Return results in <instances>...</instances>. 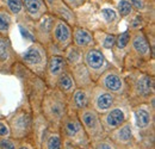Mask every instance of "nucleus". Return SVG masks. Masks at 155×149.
<instances>
[{"instance_id":"f257e3e1","label":"nucleus","mask_w":155,"mask_h":149,"mask_svg":"<svg viewBox=\"0 0 155 149\" xmlns=\"http://www.w3.org/2000/svg\"><path fill=\"white\" fill-rule=\"evenodd\" d=\"M125 94H129L128 101L131 106L147 104L154 99V79L152 75L135 71L130 76V82L125 81Z\"/></svg>"},{"instance_id":"f03ea898","label":"nucleus","mask_w":155,"mask_h":149,"mask_svg":"<svg viewBox=\"0 0 155 149\" xmlns=\"http://www.w3.org/2000/svg\"><path fill=\"white\" fill-rule=\"evenodd\" d=\"M42 111L45 121H48L50 124L60 127L62 119L68 113L67 97L56 87H51L43 97Z\"/></svg>"},{"instance_id":"7ed1b4c3","label":"nucleus","mask_w":155,"mask_h":149,"mask_svg":"<svg viewBox=\"0 0 155 149\" xmlns=\"http://www.w3.org/2000/svg\"><path fill=\"white\" fill-rule=\"evenodd\" d=\"M60 128L63 134V142L78 149H88L91 147V141L78 117L77 112L71 114L67 113L62 119Z\"/></svg>"},{"instance_id":"20e7f679","label":"nucleus","mask_w":155,"mask_h":149,"mask_svg":"<svg viewBox=\"0 0 155 149\" xmlns=\"http://www.w3.org/2000/svg\"><path fill=\"white\" fill-rule=\"evenodd\" d=\"M23 65L37 76H43L48 62V54L44 44L34 42L28 50L20 56Z\"/></svg>"},{"instance_id":"39448f33","label":"nucleus","mask_w":155,"mask_h":149,"mask_svg":"<svg viewBox=\"0 0 155 149\" xmlns=\"http://www.w3.org/2000/svg\"><path fill=\"white\" fill-rule=\"evenodd\" d=\"M77 114L86 131L91 143L97 142L99 140L105 137V130L103 128L100 116L97 111H94L92 108H85L82 110L77 111Z\"/></svg>"},{"instance_id":"423d86ee","label":"nucleus","mask_w":155,"mask_h":149,"mask_svg":"<svg viewBox=\"0 0 155 149\" xmlns=\"http://www.w3.org/2000/svg\"><path fill=\"white\" fill-rule=\"evenodd\" d=\"M82 63L87 68L88 73L91 74L94 82L105 71L111 68V66H110L107 58L104 55V53L100 49L96 48V45L84 50Z\"/></svg>"},{"instance_id":"0eeeda50","label":"nucleus","mask_w":155,"mask_h":149,"mask_svg":"<svg viewBox=\"0 0 155 149\" xmlns=\"http://www.w3.org/2000/svg\"><path fill=\"white\" fill-rule=\"evenodd\" d=\"M96 84L100 86L101 88L116 94L118 97L125 95V79L122 76V74L117 71L116 68H109L105 71L103 74L100 75L96 80Z\"/></svg>"},{"instance_id":"6e6552de","label":"nucleus","mask_w":155,"mask_h":149,"mask_svg":"<svg viewBox=\"0 0 155 149\" xmlns=\"http://www.w3.org/2000/svg\"><path fill=\"white\" fill-rule=\"evenodd\" d=\"M116 94L111 93L104 88H101L98 85H93L91 90V100H90V108H92L99 114L109 111L111 108H114L117 104Z\"/></svg>"},{"instance_id":"1a4fd4ad","label":"nucleus","mask_w":155,"mask_h":149,"mask_svg":"<svg viewBox=\"0 0 155 149\" xmlns=\"http://www.w3.org/2000/svg\"><path fill=\"white\" fill-rule=\"evenodd\" d=\"M50 39L51 44H54L61 51H63L67 47L72 44V26L63 19H60L54 16Z\"/></svg>"},{"instance_id":"9d476101","label":"nucleus","mask_w":155,"mask_h":149,"mask_svg":"<svg viewBox=\"0 0 155 149\" xmlns=\"http://www.w3.org/2000/svg\"><path fill=\"white\" fill-rule=\"evenodd\" d=\"M8 127L11 136L19 140L28 136L32 129V119L30 113L26 111H18L15 113L8 122Z\"/></svg>"},{"instance_id":"9b49d317","label":"nucleus","mask_w":155,"mask_h":149,"mask_svg":"<svg viewBox=\"0 0 155 149\" xmlns=\"http://www.w3.org/2000/svg\"><path fill=\"white\" fill-rule=\"evenodd\" d=\"M131 32V37H130V45H131V50L135 53V55L141 58V60H149L153 57V48L148 41L147 35L144 34V31L141 30H134L130 31Z\"/></svg>"},{"instance_id":"f8f14e48","label":"nucleus","mask_w":155,"mask_h":149,"mask_svg":"<svg viewBox=\"0 0 155 149\" xmlns=\"http://www.w3.org/2000/svg\"><path fill=\"white\" fill-rule=\"evenodd\" d=\"M117 105L118 104H116L114 108H111L109 111L99 114L105 132L115 130L128 121V116H127V111L124 106H117Z\"/></svg>"},{"instance_id":"ddd939ff","label":"nucleus","mask_w":155,"mask_h":149,"mask_svg":"<svg viewBox=\"0 0 155 149\" xmlns=\"http://www.w3.org/2000/svg\"><path fill=\"white\" fill-rule=\"evenodd\" d=\"M107 138L114 143L116 149H118L119 147H122L123 149H130V147L135 142L131 123L127 121L124 124H122L117 129L111 131V135Z\"/></svg>"},{"instance_id":"4468645a","label":"nucleus","mask_w":155,"mask_h":149,"mask_svg":"<svg viewBox=\"0 0 155 149\" xmlns=\"http://www.w3.org/2000/svg\"><path fill=\"white\" fill-rule=\"evenodd\" d=\"M148 105L149 103L133 106L135 125L142 132H148L150 128H153V124H154V116H153V112L148 109Z\"/></svg>"},{"instance_id":"2eb2a0df","label":"nucleus","mask_w":155,"mask_h":149,"mask_svg":"<svg viewBox=\"0 0 155 149\" xmlns=\"http://www.w3.org/2000/svg\"><path fill=\"white\" fill-rule=\"evenodd\" d=\"M66 71H68V66H67V62H66L63 55L55 54V55L48 57L44 76H47L48 80H54V86H55V82H56L58 76Z\"/></svg>"},{"instance_id":"dca6fc26","label":"nucleus","mask_w":155,"mask_h":149,"mask_svg":"<svg viewBox=\"0 0 155 149\" xmlns=\"http://www.w3.org/2000/svg\"><path fill=\"white\" fill-rule=\"evenodd\" d=\"M91 90H92V87H87V88L77 87V88L73 91V93L67 98L68 105L74 110V112L79 111V110H82V109L90 106Z\"/></svg>"},{"instance_id":"f3484780","label":"nucleus","mask_w":155,"mask_h":149,"mask_svg":"<svg viewBox=\"0 0 155 149\" xmlns=\"http://www.w3.org/2000/svg\"><path fill=\"white\" fill-rule=\"evenodd\" d=\"M72 44L85 50L87 48L94 47L96 41H94V36L91 31H88L85 28L74 25V28H72Z\"/></svg>"},{"instance_id":"a211bd4d","label":"nucleus","mask_w":155,"mask_h":149,"mask_svg":"<svg viewBox=\"0 0 155 149\" xmlns=\"http://www.w3.org/2000/svg\"><path fill=\"white\" fill-rule=\"evenodd\" d=\"M21 2L25 16H28L34 22H37L48 12L44 0H21Z\"/></svg>"},{"instance_id":"6ab92c4d","label":"nucleus","mask_w":155,"mask_h":149,"mask_svg":"<svg viewBox=\"0 0 155 149\" xmlns=\"http://www.w3.org/2000/svg\"><path fill=\"white\" fill-rule=\"evenodd\" d=\"M69 72L74 79V82L77 85V87H82V88H87V87H92L94 81L92 79L91 74L88 73L87 68L85 67L84 63H80L73 68H69Z\"/></svg>"},{"instance_id":"aec40b11","label":"nucleus","mask_w":155,"mask_h":149,"mask_svg":"<svg viewBox=\"0 0 155 149\" xmlns=\"http://www.w3.org/2000/svg\"><path fill=\"white\" fill-rule=\"evenodd\" d=\"M49 10L51 11L50 13H51L53 16H55V17H58V18H60V19H63V20L67 22L71 26L75 25L74 11H73L71 7H68L62 0H56Z\"/></svg>"},{"instance_id":"412c9836","label":"nucleus","mask_w":155,"mask_h":149,"mask_svg":"<svg viewBox=\"0 0 155 149\" xmlns=\"http://www.w3.org/2000/svg\"><path fill=\"white\" fill-rule=\"evenodd\" d=\"M37 25H36V35L35 37L37 38H48L49 42L51 43V39H50V32H51V26H53V23H54V16L49 12H47L42 18H39L37 22Z\"/></svg>"},{"instance_id":"4be33fe9","label":"nucleus","mask_w":155,"mask_h":149,"mask_svg":"<svg viewBox=\"0 0 155 149\" xmlns=\"http://www.w3.org/2000/svg\"><path fill=\"white\" fill-rule=\"evenodd\" d=\"M54 87H56L58 91L62 92L67 98L73 93V91L77 88V85L74 82V79H73V76L71 74L69 69L63 72L62 74L58 76Z\"/></svg>"},{"instance_id":"5701e85b","label":"nucleus","mask_w":155,"mask_h":149,"mask_svg":"<svg viewBox=\"0 0 155 149\" xmlns=\"http://www.w3.org/2000/svg\"><path fill=\"white\" fill-rule=\"evenodd\" d=\"M15 57V53L10 39L0 35V67H10Z\"/></svg>"},{"instance_id":"b1692460","label":"nucleus","mask_w":155,"mask_h":149,"mask_svg":"<svg viewBox=\"0 0 155 149\" xmlns=\"http://www.w3.org/2000/svg\"><path fill=\"white\" fill-rule=\"evenodd\" d=\"M63 57L67 62L68 69L73 68L78 65L82 63V57H84V50L75 47L74 44H71L69 47H67L63 51Z\"/></svg>"},{"instance_id":"393cba45","label":"nucleus","mask_w":155,"mask_h":149,"mask_svg":"<svg viewBox=\"0 0 155 149\" xmlns=\"http://www.w3.org/2000/svg\"><path fill=\"white\" fill-rule=\"evenodd\" d=\"M100 18L109 28L117 26L119 22V15L117 13L116 8L112 6H105L100 8Z\"/></svg>"},{"instance_id":"a878e982","label":"nucleus","mask_w":155,"mask_h":149,"mask_svg":"<svg viewBox=\"0 0 155 149\" xmlns=\"http://www.w3.org/2000/svg\"><path fill=\"white\" fill-rule=\"evenodd\" d=\"M96 34H98L101 38H94L96 41V45L99 44L103 50H112L115 48V42H116V35L110 34V32H105V31H96Z\"/></svg>"},{"instance_id":"bb28decb","label":"nucleus","mask_w":155,"mask_h":149,"mask_svg":"<svg viewBox=\"0 0 155 149\" xmlns=\"http://www.w3.org/2000/svg\"><path fill=\"white\" fill-rule=\"evenodd\" d=\"M44 147L45 149H62L63 148V141L60 132H48L44 137Z\"/></svg>"},{"instance_id":"cd10ccee","label":"nucleus","mask_w":155,"mask_h":149,"mask_svg":"<svg viewBox=\"0 0 155 149\" xmlns=\"http://www.w3.org/2000/svg\"><path fill=\"white\" fill-rule=\"evenodd\" d=\"M115 8L122 18L129 17L134 13V8L129 0H115Z\"/></svg>"},{"instance_id":"c85d7f7f","label":"nucleus","mask_w":155,"mask_h":149,"mask_svg":"<svg viewBox=\"0 0 155 149\" xmlns=\"http://www.w3.org/2000/svg\"><path fill=\"white\" fill-rule=\"evenodd\" d=\"M12 23V15L7 10H0V35L6 36L10 31Z\"/></svg>"},{"instance_id":"c756f323","label":"nucleus","mask_w":155,"mask_h":149,"mask_svg":"<svg viewBox=\"0 0 155 149\" xmlns=\"http://www.w3.org/2000/svg\"><path fill=\"white\" fill-rule=\"evenodd\" d=\"M130 37H131L130 30H127V31L119 34L118 36H116L115 47H116L118 50H124L129 45V43H130Z\"/></svg>"},{"instance_id":"7c9ffc66","label":"nucleus","mask_w":155,"mask_h":149,"mask_svg":"<svg viewBox=\"0 0 155 149\" xmlns=\"http://www.w3.org/2000/svg\"><path fill=\"white\" fill-rule=\"evenodd\" d=\"M6 8L12 16H18L24 10H23V2L21 0H5Z\"/></svg>"},{"instance_id":"2f4dec72","label":"nucleus","mask_w":155,"mask_h":149,"mask_svg":"<svg viewBox=\"0 0 155 149\" xmlns=\"http://www.w3.org/2000/svg\"><path fill=\"white\" fill-rule=\"evenodd\" d=\"M134 11H136L140 15H143L146 12H148V7H149V0H129Z\"/></svg>"},{"instance_id":"473e14b6","label":"nucleus","mask_w":155,"mask_h":149,"mask_svg":"<svg viewBox=\"0 0 155 149\" xmlns=\"http://www.w3.org/2000/svg\"><path fill=\"white\" fill-rule=\"evenodd\" d=\"M92 149H116V147L114 146V143L107 137H104L97 142H93V148Z\"/></svg>"},{"instance_id":"72a5a7b5","label":"nucleus","mask_w":155,"mask_h":149,"mask_svg":"<svg viewBox=\"0 0 155 149\" xmlns=\"http://www.w3.org/2000/svg\"><path fill=\"white\" fill-rule=\"evenodd\" d=\"M62 1H63L68 7H71L73 11L80 8V7L86 2V0H62Z\"/></svg>"},{"instance_id":"f704fd0d","label":"nucleus","mask_w":155,"mask_h":149,"mask_svg":"<svg viewBox=\"0 0 155 149\" xmlns=\"http://www.w3.org/2000/svg\"><path fill=\"white\" fill-rule=\"evenodd\" d=\"M8 136H11L8 123H6V122H4V121H0V137L6 138V137H8Z\"/></svg>"},{"instance_id":"c9c22d12","label":"nucleus","mask_w":155,"mask_h":149,"mask_svg":"<svg viewBox=\"0 0 155 149\" xmlns=\"http://www.w3.org/2000/svg\"><path fill=\"white\" fill-rule=\"evenodd\" d=\"M0 148L1 149H16V144L12 140H8L7 137L6 138H2L0 141Z\"/></svg>"},{"instance_id":"e433bc0d","label":"nucleus","mask_w":155,"mask_h":149,"mask_svg":"<svg viewBox=\"0 0 155 149\" xmlns=\"http://www.w3.org/2000/svg\"><path fill=\"white\" fill-rule=\"evenodd\" d=\"M56 0H44V4H45V6H47V8L49 10L51 6H53V4L55 2Z\"/></svg>"},{"instance_id":"4c0bfd02","label":"nucleus","mask_w":155,"mask_h":149,"mask_svg":"<svg viewBox=\"0 0 155 149\" xmlns=\"http://www.w3.org/2000/svg\"><path fill=\"white\" fill-rule=\"evenodd\" d=\"M62 149H78V148L71 146V144H68V143H66V142H63V148Z\"/></svg>"},{"instance_id":"58836bf2","label":"nucleus","mask_w":155,"mask_h":149,"mask_svg":"<svg viewBox=\"0 0 155 149\" xmlns=\"http://www.w3.org/2000/svg\"><path fill=\"white\" fill-rule=\"evenodd\" d=\"M18 149H29L28 147H25V146H23V147H19Z\"/></svg>"}]
</instances>
